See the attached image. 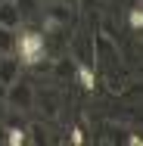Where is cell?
<instances>
[{"instance_id":"6da1fadb","label":"cell","mask_w":143,"mask_h":146,"mask_svg":"<svg viewBox=\"0 0 143 146\" xmlns=\"http://www.w3.org/2000/svg\"><path fill=\"white\" fill-rule=\"evenodd\" d=\"M16 59L22 65H41L47 59V37L44 31H34V28H22L16 31V47H13Z\"/></svg>"},{"instance_id":"7a4b0ae2","label":"cell","mask_w":143,"mask_h":146,"mask_svg":"<svg viewBox=\"0 0 143 146\" xmlns=\"http://www.w3.org/2000/svg\"><path fill=\"white\" fill-rule=\"evenodd\" d=\"M34 90L37 84L31 81V78H16L13 84H6L3 87V100H6V106L9 109H19V112H31L34 109Z\"/></svg>"},{"instance_id":"3957f363","label":"cell","mask_w":143,"mask_h":146,"mask_svg":"<svg viewBox=\"0 0 143 146\" xmlns=\"http://www.w3.org/2000/svg\"><path fill=\"white\" fill-rule=\"evenodd\" d=\"M19 75H22V62L16 59V53H3L0 56V87L13 84Z\"/></svg>"},{"instance_id":"277c9868","label":"cell","mask_w":143,"mask_h":146,"mask_svg":"<svg viewBox=\"0 0 143 146\" xmlns=\"http://www.w3.org/2000/svg\"><path fill=\"white\" fill-rule=\"evenodd\" d=\"M72 81L78 84L81 90H90L96 87V72H93V62H78L75 68H72Z\"/></svg>"},{"instance_id":"5b68a950","label":"cell","mask_w":143,"mask_h":146,"mask_svg":"<svg viewBox=\"0 0 143 146\" xmlns=\"http://www.w3.org/2000/svg\"><path fill=\"white\" fill-rule=\"evenodd\" d=\"M72 56L78 59V62H93V37L75 34L72 37Z\"/></svg>"},{"instance_id":"8992f818","label":"cell","mask_w":143,"mask_h":146,"mask_svg":"<svg viewBox=\"0 0 143 146\" xmlns=\"http://www.w3.org/2000/svg\"><path fill=\"white\" fill-rule=\"evenodd\" d=\"M0 25L3 28H19L22 25V13L13 0H0Z\"/></svg>"},{"instance_id":"52a82bcc","label":"cell","mask_w":143,"mask_h":146,"mask_svg":"<svg viewBox=\"0 0 143 146\" xmlns=\"http://www.w3.org/2000/svg\"><path fill=\"white\" fill-rule=\"evenodd\" d=\"M140 28H143V13L137 3H131L128 6V34H137Z\"/></svg>"},{"instance_id":"ba28073f","label":"cell","mask_w":143,"mask_h":146,"mask_svg":"<svg viewBox=\"0 0 143 146\" xmlns=\"http://www.w3.org/2000/svg\"><path fill=\"white\" fill-rule=\"evenodd\" d=\"M16 31L19 28H3V25H0V56H3V53H13V47H16Z\"/></svg>"},{"instance_id":"9c48e42d","label":"cell","mask_w":143,"mask_h":146,"mask_svg":"<svg viewBox=\"0 0 143 146\" xmlns=\"http://www.w3.org/2000/svg\"><path fill=\"white\" fill-rule=\"evenodd\" d=\"M16 6H19V13H22V22L31 19V16H37V9H41V0H13Z\"/></svg>"},{"instance_id":"30bf717a","label":"cell","mask_w":143,"mask_h":146,"mask_svg":"<svg viewBox=\"0 0 143 146\" xmlns=\"http://www.w3.org/2000/svg\"><path fill=\"white\" fill-rule=\"evenodd\" d=\"M9 121V106H6V100H0V127Z\"/></svg>"},{"instance_id":"8fae6325","label":"cell","mask_w":143,"mask_h":146,"mask_svg":"<svg viewBox=\"0 0 143 146\" xmlns=\"http://www.w3.org/2000/svg\"><path fill=\"white\" fill-rule=\"evenodd\" d=\"M65 3H72V6H78V0H65Z\"/></svg>"},{"instance_id":"7c38bea8","label":"cell","mask_w":143,"mask_h":146,"mask_svg":"<svg viewBox=\"0 0 143 146\" xmlns=\"http://www.w3.org/2000/svg\"><path fill=\"white\" fill-rule=\"evenodd\" d=\"M41 3H47V0H41Z\"/></svg>"}]
</instances>
